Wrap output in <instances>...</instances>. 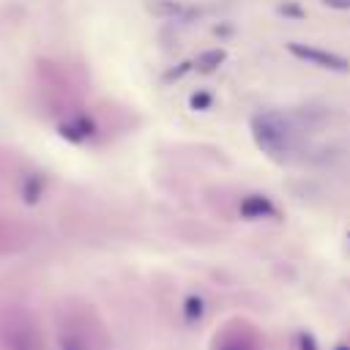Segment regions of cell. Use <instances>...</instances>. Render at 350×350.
<instances>
[{
    "instance_id": "52a82bcc",
    "label": "cell",
    "mask_w": 350,
    "mask_h": 350,
    "mask_svg": "<svg viewBox=\"0 0 350 350\" xmlns=\"http://www.w3.org/2000/svg\"><path fill=\"white\" fill-rule=\"evenodd\" d=\"M202 314H205V301H202V295H197V293L186 295V301H183V320H186L189 325H194V323L202 320Z\"/></svg>"
},
{
    "instance_id": "6da1fadb",
    "label": "cell",
    "mask_w": 350,
    "mask_h": 350,
    "mask_svg": "<svg viewBox=\"0 0 350 350\" xmlns=\"http://www.w3.org/2000/svg\"><path fill=\"white\" fill-rule=\"evenodd\" d=\"M249 126H252L254 145L262 153H268L271 159H284V153H290L293 131L282 112H257V115H252Z\"/></svg>"
},
{
    "instance_id": "4fadbf2b",
    "label": "cell",
    "mask_w": 350,
    "mask_h": 350,
    "mask_svg": "<svg viewBox=\"0 0 350 350\" xmlns=\"http://www.w3.org/2000/svg\"><path fill=\"white\" fill-rule=\"evenodd\" d=\"M347 241H350V232H347Z\"/></svg>"
},
{
    "instance_id": "7a4b0ae2",
    "label": "cell",
    "mask_w": 350,
    "mask_h": 350,
    "mask_svg": "<svg viewBox=\"0 0 350 350\" xmlns=\"http://www.w3.org/2000/svg\"><path fill=\"white\" fill-rule=\"evenodd\" d=\"M287 49H290L293 57L306 60V63H312L317 68H328V71H336V74H347L350 71V60L336 55V52H328V49H320V46H312V44H298V41L287 44Z\"/></svg>"
},
{
    "instance_id": "7c38bea8",
    "label": "cell",
    "mask_w": 350,
    "mask_h": 350,
    "mask_svg": "<svg viewBox=\"0 0 350 350\" xmlns=\"http://www.w3.org/2000/svg\"><path fill=\"white\" fill-rule=\"evenodd\" d=\"M334 350H350V345H336Z\"/></svg>"
},
{
    "instance_id": "5b68a950",
    "label": "cell",
    "mask_w": 350,
    "mask_h": 350,
    "mask_svg": "<svg viewBox=\"0 0 350 350\" xmlns=\"http://www.w3.org/2000/svg\"><path fill=\"white\" fill-rule=\"evenodd\" d=\"M150 11L159 14V16H172V19H175V16H180V19L194 16L191 8L180 5V3H172V0H153V3H150Z\"/></svg>"
},
{
    "instance_id": "277c9868",
    "label": "cell",
    "mask_w": 350,
    "mask_h": 350,
    "mask_svg": "<svg viewBox=\"0 0 350 350\" xmlns=\"http://www.w3.org/2000/svg\"><path fill=\"white\" fill-rule=\"evenodd\" d=\"M241 216L254 221V219H276V205L265 194H249L241 200Z\"/></svg>"
},
{
    "instance_id": "8992f818",
    "label": "cell",
    "mask_w": 350,
    "mask_h": 350,
    "mask_svg": "<svg viewBox=\"0 0 350 350\" xmlns=\"http://www.w3.org/2000/svg\"><path fill=\"white\" fill-rule=\"evenodd\" d=\"M224 57H227V52H224V49H205V52H200V55H197L194 68H197V71H202V74H211L219 63H224Z\"/></svg>"
},
{
    "instance_id": "3957f363",
    "label": "cell",
    "mask_w": 350,
    "mask_h": 350,
    "mask_svg": "<svg viewBox=\"0 0 350 350\" xmlns=\"http://www.w3.org/2000/svg\"><path fill=\"white\" fill-rule=\"evenodd\" d=\"M213 350H262L260 334L246 323H230L221 334H216Z\"/></svg>"
},
{
    "instance_id": "30bf717a",
    "label": "cell",
    "mask_w": 350,
    "mask_h": 350,
    "mask_svg": "<svg viewBox=\"0 0 350 350\" xmlns=\"http://www.w3.org/2000/svg\"><path fill=\"white\" fill-rule=\"evenodd\" d=\"M191 107L194 109H208L211 107V96L208 93H194L191 96Z\"/></svg>"
},
{
    "instance_id": "9c48e42d",
    "label": "cell",
    "mask_w": 350,
    "mask_h": 350,
    "mask_svg": "<svg viewBox=\"0 0 350 350\" xmlns=\"http://www.w3.org/2000/svg\"><path fill=\"white\" fill-rule=\"evenodd\" d=\"M295 342H298V350H320V347H317V339H314L312 334H306V331H301Z\"/></svg>"
},
{
    "instance_id": "ba28073f",
    "label": "cell",
    "mask_w": 350,
    "mask_h": 350,
    "mask_svg": "<svg viewBox=\"0 0 350 350\" xmlns=\"http://www.w3.org/2000/svg\"><path fill=\"white\" fill-rule=\"evenodd\" d=\"M60 350H90L82 334H63L60 339Z\"/></svg>"
},
{
    "instance_id": "8fae6325",
    "label": "cell",
    "mask_w": 350,
    "mask_h": 350,
    "mask_svg": "<svg viewBox=\"0 0 350 350\" xmlns=\"http://www.w3.org/2000/svg\"><path fill=\"white\" fill-rule=\"evenodd\" d=\"M328 8H336V11H347L350 8V0H323Z\"/></svg>"
}]
</instances>
